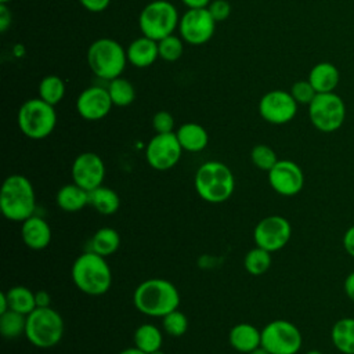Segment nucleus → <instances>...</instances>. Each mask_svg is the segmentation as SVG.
<instances>
[{
  "label": "nucleus",
  "mask_w": 354,
  "mask_h": 354,
  "mask_svg": "<svg viewBox=\"0 0 354 354\" xmlns=\"http://www.w3.org/2000/svg\"><path fill=\"white\" fill-rule=\"evenodd\" d=\"M133 303L140 313L149 317L163 318L166 314L177 310L180 304V293L170 281L151 278L136 288Z\"/></svg>",
  "instance_id": "1"
},
{
  "label": "nucleus",
  "mask_w": 354,
  "mask_h": 354,
  "mask_svg": "<svg viewBox=\"0 0 354 354\" xmlns=\"http://www.w3.org/2000/svg\"><path fill=\"white\" fill-rule=\"evenodd\" d=\"M75 286L88 296L106 293L112 283L111 267L105 257L88 250L77 256L71 270Z\"/></svg>",
  "instance_id": "2"
},
{
  "label": "nucleus",
  "mask_w": 354,
  "mask_h": 354,
  "mask_svg": "<svg viewBox=\"0 0 354 354\" xmlns=\"http://www.w3.org/2000/svg\"><path fill=\"white\" fill-rule=\"evenodd\" d=\"M36 196L32 183L22 174L8 176L0 191V209L3 216L11 221H25L33 216Z\"/></svg>",
  "instance_id": "3"
},
{
  "label": "nucleus",
  "mask_w": 354,
  "mask_h": 354,
  "mask_svg": "<svg viewBox=\"0 0 354 354\" xmlns=\"http://www.w3.org/2000/svg\"><path fill=\"white\" fill-rule=\"evenodd\" d=\"M196 194L206 202L221 203L227 201L235 188V177L231 169L218 162L209 160L199 166L194 177Z\"/></svg>",
  "instance_id": "4"
},
{
  "label": "nucleus",
  "mask_w": 354,
  "mask_h": 354,
  "mask_svg": "<svg viewBox=\"0 0 354 354\" xmlns=\"http://www.w3.org/2000/svg\"><path fill=\"white\" fill-rule=\"evenodd\" d=\"M87 62L97 77L109 82L119 77L124 71L127 53L116 40L102 37L90 44L87 50Z\"/></svg>",
  "instance_id": "5"
},
{
  "label": "nucleus",
  "mask_w": 354,
  "mask_h": 354,
  "mask_svg": "<svg viewBox=\"0 0 354 354\" xmlns=\"http://www.w3.org/2000/svg\"><path fill=\"white\" fill-rule=\"evenodd\" d=\"M64 335V319L51 307H36L26 315V339L39 348H50L59 343Z\"/></svg>",
  "instance_id": "6"
},
{
  "label": "nucleus",
  "mask_w": 354,
  "mask_h": 354,
  "mask_svg": "<svg viewBox=\"0 0 354 354\" xmlns=\"http://www.w3.org/2000/svg\"><path fill=\"white\" fill-rule=\"evenodd\" d=\"M17 122L24 136L32 140H41L55 129L57 113L54 105L41 98H30L21 105Z\"/></svg>",
  "instance_id": "7"
},
{
  "label": "nucleus",
  "mask_w": 354,
  "mask_h": 354,
  "mask_svg": "<svg viewBox=\"0 0 354 354\" xmlns=\"http://www.w3.org/2000/svg\"><path fill=\"white\" fill-rule=\"evenodd\" d=\"M178 22V12L167 0H153L148 3L138 17V26L142 36L156 41L173 35Z\"/></svg>",
  "instance_id": "8"
},
{
  "label": "nucleus",
  "mask_w": 354,
  "mask_h": 354,
  "mask_svg": "<svg viewBox=\"0 0 354 354\" xmlns=\"http://www.w3.org/2000/svg\"><path fill=\"white\" fill-rule=\"evenodd\" d=\"M308 118L318 131L333 133L346 120V104L335 91L318 93L308 105Z\"/></svg>",
  "instance_id": "9"
},
{
  "label": "nucleus",
  "mask_w": 354,
  "mask_h": 354,
  "mask_svg": "<svg viewBox=\"0 0 354 354\" xmlns=\"http://www.w3.org/2000/svg\"><path fill=\"white\" fill-rule=\"evenodd\" d=\"M301 343V332L286 319L271 321L261 329V347L270 354H296Z\"/></svg>",
  "instance_id": "10"
},
{
  "label": "nucleus",
  "mask_w": 354,
  "mask_h": 354,
  "mask_svg": "<svg viewBox=\"0 0 354 354\" xmlns=\"http://www.w3.org/2000/svg\"><path fill=\"white\" fill-rule=\"evenodd\" d=\"M292 227L283 216L272 214L261 218L253 231L256 246L268 250L270 253L281 250L290 239Z\"/></svg>",
  "instance_id": "11"
},
{
  "label": "nucleus",
  "mask_w": 354,
  "mask_h": 354,
  "mask_svg": "<svg viewBox=\"0 0 354 354\" xmlns=\"http://www.w3.org/2000/svg\"><path fill=\"white\" fill-rule=\"evenodd\" d=\"M183 148L176 133L155 134L145 148L148 165L159 171H165L177 165L181 158Z\"/></svg>",
  "instance_id": "12"
},
{
  "label": "nucleus",
  "mask_w": 354,
  "mask_h": 354,
  "mask_svg": "<svg viewBox=\"0 0 354 354\" xmlns=\"http://www.w3.org/2000/svg\"><path fill=\"white\" fill-rule=\"evenodd\" d=\"M216 24L207 8H188L180 18L178 30L184 41L201 46L212 39Z\"/></svg>",
  "instance_id": "13"
},
{
  "label": "nucleus",
  "mask_w": 354,
  "mask_h": 354,
  "mask_svg": "<svg viewBox=\"0 0 354 354\" xmlns=\"http://www.w3.org/2000/svg\"><path fill=\"white\" fill-rule=\"evenodd\" d=\"M297 102L290 93L283 90H271L259 101L260 116L271 124L289 123L297 113Z\"/></svg>",
  "instance_id": "14"
},
{
  "label": "nucleus",
  "mask_w": 354,
  "mask_h": 354,
  "mask_svg": "<svg viewBox=\"0 0 354 354\" xmlns=\"http://www.w3.org/2000/svg\"><path fill=\"white\" fill-rule=\"evenodd\" d=\"M267 173L271 188L282 196H295L304 187V173L293 160L281 159Z\"/></svg>",
  "instance_id": "15"
},
{
  "label": "nucleus",
  "mask_w": 354,
  "mask_h": 354,
  "mask_svg": "<svg viewBox=\"0 0 354 354\" xmlns=\"http://www.w3.org/2000/svg\"><path fill=\"white\" fill-rule=\"evenodd\" d=\"M71 174L75 184L91 191L102 185L105 177L104 160L94 152H83L75 158Z\"/></svg>",
  "instance_id": "16"
},
{
  "label": "nucleus",
  "mask_w": 354,
  "mask_h": 354,
  "mask_svg": "<svg viewBox=\"0 0 354 354\" xmlns=\"http://www.w3.org/2000/svg\"><path fill=\"white\" fill-rule=\"evenodd\" d=\"M113 102L108 93V88L100 86H90L84 88L76 100L77 113L88 122L100 120L105 118L112 108Z\"/></svg>",
  "instance_id": "17"
},
{
  "label": "nucleus",
  "mask_w": 354,
  "mask_h": 354,
  "mask_svg": "<svg viewBox=\"0 0 354 354\" xmlns=\"http://www.w3.org/2000/svg\"><path fill=\"white\" fill-rule=\"evenodd\" d=\"M21 236L29 249L41 250L46 249L51 241V228L44 218L33 214L22 221Z\"/></svg>",
  "instance_id": "18"
},
{
  "label": "nucleus",
  "mask_w": 354,
  "mask_h": 354,
  "mask_svg": "<svg viewBox=\"0 0 354 354\" xmlns=\"http://www.w3.org/2000/svg\"><path fill=\"white\" fill-rule=\"evenodd\" d=\"M126 53L127 61L136 68L151 66L159 58L158 41L147 36H141L129 44Z\"/></svg>",
  "instance_id": "19"
},
{
  "label": "nucleus",
  "mask_w": 354,
  "mask_h": 354,
  "mask_svg": "<svg viewBox=\"0 0 354 354\" xmlns=\"http://www.w3.org/2000/svg\"><path fill=\"white\" fill-rule=\"evenodd\" d=\"M230 344L239 353L249 354L261 346V330L248 322H241L232 326L228 335Z\"/></svg>",
  "instance_id": "20"
},
{
  "label": "nucleus",
  "mask_w": 354,
  "mask_h": 354,
  "mask_svg": "<svg viewBox=\"0 0 354 354\" xmlns=\"http://www.w3.org/2000/svg\"><path fill=\"white\" fill-rule=\"evenodd\" d=\"M314 90L318 93H332L339 84L340 73L337 68L330 62H318L315 64L307 79Z\"/></svg>",
  "instance_id": "21"
},
{
  "label": "nucleus",
  "mask_w": 354,
  "mask_h": 354,
  "mask_svg": "<svg viewBox=\"0 0 354 354\" xmlns=\"http://www.w3.org/2000/svg\"><path fill=\"white\" fill-rule=\"evenodd\" d=\"M176 136L178 138V142L183 151H188V152H201L202 149L206 148L209 142V134L205 130V127L194 122L181 124L177 129Z\"/></svg>",
  "instance_id": "22"
},
{
  "label": "nucleus",
  "mask_w": 354,
  "mask_h": 354,
  "mask_svg": "<svg viewBox=\"0 0 354 354\" xmlns=\"http://www.w3.org/2000/svg\"><path fill=\"white\" fill-rule=\"evenodd\" d=\"M330 340L340 354H354V318L337 319L330 329Z\"/></svg>",
  "instance_id": "23"
},
{
  "label": "nucleus",
  "mask_w": 354,
  "mask_h": 354,
  "mask_svg": "<svg viewBox=\"0 0 354 354\" xmlns=\"http://www.w3.org/2000/svg\"><path fill=\"white\" fill-rule=\"evenodd\" d=\"M55 201L64 212H79L88 205V191L75 183L66 184L59 188Z\"/></svg>",
  "instance_id": "24"
},
{
  "label": "nucleus",
  "mask_w": 354,
  "mask_h": 354,
  "mask_svg": "<svg viewBox=\"0 0 354 354\" xmlns=\"http://www.w3.org/2000/svg\"><path fill=\"white\" fill-rule=\"evenodd\" d=\"M88 206H91L100 214L111 216L118 212L120 206V198L116 194V191L100 185L88 191Z\"/></svg>",
  "instance_id": "25"
},
{
  "label": "nucleus",
  "mask_w": 354,
  "mask_h": 354,
  "mask_svg": "<svg viewBox=\"0 0 354 354\" xmlns=\"http://www.w3.org/2000/svg\"><path fill=\"white\" fill-rule=\"evenodd\" d=\"M120 246V236L116 230L111 227H102L93 235L90 241V250L106 257L113 254Z\"/></svg>",
  "instance_id": "26"
},
{
  "label": "nucleus",
  "mask_w": 354,
  "mask_h": 354,
  "mask_svg": "<svg viewBox=\"0 0 354 354\" xmlns=\"http://www.w3.org/2000/svg\"><path fill=\"white\" fill-rule=\"evenodd\" d=\"M134 347L138 350L151 354L162 347V333L160 330L152 324H142L140 325L133 335Z\"/></svg>",
  "instance_id": "27"
},
{
  "label": "nucleus",
  "mask_w": 354,
  "mask_h": 354,
  "mask_svg": "<svg viewBox=\"0 0 354 354\" xmlns=\"http://www.w3.org/2000/svg\"><path fill=\"white\" fill-rule=\"evenodd\" d=\"M8 299V308L24 315L30 314L36 308L35 293L25 286H12L6 292Z\"/></svg>",
  "instance_id": "28"
},
{
  "label": "nucleus",
  "mask_w": 354,
  "mask_h": 354,
  "mask_svg": "<svg viewBox=\"0 0 354 354\" xmlns=\"http://www.w3.org/2000/svg\"><path fill=\"white\" fill-rule=\"evenodd\" d=\"M65 95V83L57 75L44 76L39 84V98L43 101L57 105Z\"/></svg>",
  "instance_id": "29"
},
{
  "label": "nucleus",
  "mask_w": 354,
  "mask_h": 354,
  "mask_svg": "<svg viewBox=\"0 0 354 354\" xmlns=\"http://www.w3.org/2000/svg\"><path fill=\"white\" fill-rule=\"evenodd\" d=\"M26 328V315L7 310L0 314V333L6 339H17L22 333L25 335Z\"/></svg>",
  "instance_id": "30"
},
{
  "label": "nucleus",
  "mask_w": 354,
  "mask_h": 354,
  "mask_svg": "<svg viewBox=\"0 0 354 354\" xmlns=\"http://www.w3.org/2000/svg\"><path fill=\"white\" fill-rule=\"evenodd\" d=\"M106 88L113 105L116 106H127L136 98L134 86L127 79H123L120 76L109 80V84Z\"/></svg>",
  "instance_id": "31"
},
{
  "label": "nucleus",
  "mask_w": 354,
  "mask_h": 354,
  "mask_svg": "<svg viewBox=\"0 0 354 354\" xmlns=\"http://www.w3.org/2000/svg\"><path fill=\"white\" fill-rule=\"evenodd\" d=\"M243 266L249 274L261 275L268 271L271 266V253L266 249L256 246L246 253L243 259Z\"/></svg>",
  "instance_id": "32"
},
{
  "label": "nucleus",
  "mask_w": 354,
  "mask_h": 354,
  "mask_svg": "<svg viewBox=\"0 0 354 354\" xmlns=\"http://www.w3.org/2000/svg\"><path fill=\"white\" fill-rule=\"evenodd\" d=\"M250 159L256 167L264 171H270L274 167V165L279 160L277 158L275 151L266 144H259L253 147L250 151Z\"/></svg>",
  "instance_id": "33"
},
{
  "label": "nucleus",
  "mask_w": 354,
  "mask_h": 354,
  "mask_svg": "<svg viewBox=\"0 0 354 354\" xmlns=\"http://www.w3.org/2000/svg\"><path fill=\"white\" fill-rule=\"evenodd\" d=\"M158 50H159V58L173 62L183 55L184 46L180 37H177L176 35H170L158 41Z\"/></svg>",
  "instance_id": "34"
},
{
  "label": "nucleus",
  "mask_w": 354,
  "mask_h": 354,
  "mask_svg": "<svg viewBox=\"0 0 354 354\" xmlns=\"http://www.w3.org/2000/svg\"><path fill=\"white\" fill-rule=\"evenodd\" d=\"M162 324H163V329L166 330V333L173 337L183 336L188 329V319H187L185 314L178 310H173L171 313L166 314L162 318Z\"/></svg>",
  "instance_id": "35"
},
{
  "label": "nucleus",
  "mask_w": 354,
  "mask_h": 354,
  "mask_svg": "<svg viewBox=\"0 0 354 354\" xmlns=\"http://www.w3.org/2000/svg\"><path fill=\"white\" fill-rule=\"evenodd\" d=\"M289 93L292 94V97L295 98V101L297 104H303V105H310V102L317 95V91L314 90V87L311 86V83L308 80L295 82L292 84Z\"/></svg>",
  "instance_id": "36"
},
{
  "label": "nucleus",
  "mask_w": 354,
  "mask_h": 354,
  "mask_svg": "<svg viewBox=\"0 0 354 354\" xmlns=\"http://www.w3.org/2000/svg\"><path fill=\"white\" fill-rule=\"evenodd\" d=\"M152 127L156 134L174 133V118L167 111H159L152 118Z\"/></svg>",
  "instance_id": "37"
},
{
  "label": "nucleus",
  "mask_w": 354,
  "mask_h": 354,
  "mask_svg": "<svg viewBox=\"0 0 354 354\" xmlns=\"http://www.w3.org/2000/svg\"><path fill=\"white\" fill-rule=\"evenodd\" d=\"M207 10L216 22H221L230 17L231 4L227 0H213L207 6Z\"/></svg>",
  "instance_id": "38"
},
{
  "label": "nucleus",
  "mask_w": 354,
  "mask_h": 354,
  "mask_svg": "<svg viewBox=\"0 0 354 354\" xmlns=\"http://www.w3.org/2000/svg\"><path fill=\"white\" fill-rule=\"evenodd\" d=\"M80 4L90 12H101L108 8L111 0H79Z\"/></svg>",
  "instance_id": "39"
},
{
  "label": "nucleus",
  "mask_w": 354,
  "mask_h": 354,
  "mask_svg": "<svg viewBox=\"0 0 354 354\" xmlns=\"http://www.w3.org/2000/svg\"><path fill=\"white\" fill-rule=\"evenodd\" d=\"M343 249L348 256L354 257V224L350 225L343 235Z\"/></svg>",
  "instance_id": "40"
},
{
  "label": "nucleus",
  "mask_w": 354,
  "mask_h": 354,
  "mask_svg": "<svg viewBox=\"0 0 354 354\" xmlns=\"http://www.w3.org/2000/svg\"><path fill=\"white\" fill-rule=\"evenodd\" d=\"M11 19H12V17H11V12L7 7V4L0 3V32L1 33H4L10 28Z\"/></svg>",
  "instance_id": "41"
},
{
  "label": "nucleus",
  "mask_w": 354,
  "mask_h": 354,
  "mask_svg": "<svg viewBox=\"0 0 354 354\" xmlns=\"http://www.w3.org/2000/svg\"><path fill=\"white\" fill-rule=\"evenodd\" d=\"M343 290L346 293V296L354 303V271L350 272L343 282Z\"/></svg>",
  "instance_id": "42"
},
{
  "label": "nucleus",
  "mask_w": 354,
  "mask_h": 354,
  "mask_svg": "<svg viewBox=\"0 0 354 354\" xmlns=\"http://www.w3.org/2000/svg\"><path fill=\"white\" fill-rule=\"evenodd\" d=\"M35 300H36V307H50V303H51L50 293L46 290L35 292Z\"/></svg>",
  "instance_id": "43"
},
{
  "label": "nucleus",
  "mask_w": 354,
  "mask_h": 354,
  "mask_svg": "<svg viewBox=\"0 0 354 354\" xmlns=\"http://www.w3.org/2000/svg\"><path fill=\"white\" fill-rule=\"evenodd\" d=\"M184 6L188 8H207L210 0H181Z\"/></svg>",
  "instance_id": "44"
},
{
  "label": "nucleus",
  "mask_w": 354,
  "mask_h": 354,
  "mask_svg": "<svg viewBox=\"0 0 354 354\" xmlns=\"http://www.w3.org/2000/svg\"><path fill=\"white\" fill-rule=\"evenodd\" d=\"M8 308V299H7V295L6 292H1L0 293V314L1 313H6Z\"/></svg>",
  "instance_id": "45"
},
{
  "label": "nucleus",
  "mask_w": 354,
  "mask_h": 354,
  "mask_svg": "<svg viewBox=\"0 0 354 354\" xmlns=\"http://www.w3.org/2000/svg\"><path fill=\"white\" fill-rule=\"evenodd\" d=\"M119 354H147V353H144V351L138 350L137 347H129V348L122 350Z\"/></svg>",
  "instance_id": "46"
},
{
  "label": "nucleus",
  "mask_w": 354,
  "mask_h": 354,
  "mask_svg": "<svg viewBox=\"0 0 354 354\" xmlns=\"http://www.w3.org/2000/svg\"><path fill=\"white\" fill-rule=\"evenodd\" d=\"M249 354H270V353H268V351H267L264 347H261V346H260V347L254 348L253 351H250Z\"/></svg>",
  "instance_id": "47"
},
{
  "label": "nucleus",
  "mask_w": 354,
  "mask_h": 354,
  "mask_svg": "<svg viewBox=\"0 0 354 354\" xmlns=\"http://www.w3.org/2000/svg\"><path fill=\"white\" fill-rule=\"evenodd\" d=\"M306 354H324V353L319 350H308Z\"/></svg>",
  "instance_id": "48"
},
{
  "label": "nucleus",
  "mask_w": 354,
  "mask_h": 354,
  "mask_svg": "<svg viewBox=\"0 0 354 354\" xmlns=\"http://www.w3.org/2000/svg\"><path fill=\"white\" fill-rule=\"evenodd\" d=\"M151 354H165V351H163L162 348H159V350H156V351H153V353H151Z\"/></svg>",
  "instance_id": "49"
},
{
  "label": "nucleus",
  "mask_w": 354,
  "mask_h": 354,
  "mask_svg": "<svg viewBox=\"0 0 354 354\" xmlns=\"http://www.w3.org/2000/svg\"><path fill=\"white\" fill-rule=\"evenodd\" d=\"M11 0H0V3H3V4H7V3H10Z\"/></svg>",
  "instance_id": "50"
}]
</instances>
